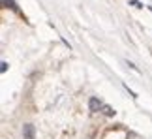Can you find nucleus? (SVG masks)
Wrapping results in <instances>:
<instances>
[{
  "label": "nucleus",
  "mask_w": 152,
  "mask_h": 139,
  "mask_svg": "<svg viewBox=\"0 0 152 139\" xmlns=\"http://www.w3.org/2000/svg\"><path fill=\"white\" fill-rule=\"evenodd\" d=\"M130 4H132V6H135V8H139V10L143 8V4L139 2V0H130Z\"/></svg>",
  "instance_id": "nucleus-5"
},
{
  "label": "nucleus",
  "mask_w": 152,
  "mask_h": 139,
  "mask_svg": "<svg viewBox=\"0 0 152 139\" xmlns=\"http://www.w3.org/2000/svg\"><path fill=\"white\" fill-rule=\"evenodd\" d=\"M0 70H2V73H4L6 70H8V62H2V68H0Z\"/></svg>",
  "instance_id": "nucleus-6"
},
{
  "label": "nucleus",
  "mask_w": 152,
  "mask_h": 139,
  "mask_svg": "<svg viewBox=\"0 0 152 139\" xmlns=\"http://www.w3.org/2000/svg\"><path fill=\"white\" fill-rule=\"evenodd\" d=\"M103 113L107 115V117H113L115 111H113V107H109V105H103Z\"/></svg>",
  "instance_id": "nucleus-4"
},
{
  "label": "nucleus",
  "mask_w": 152,
  "mask_h": 139,
  "mask_svg": "<svg viewBox=\"0 0 152 139\" xmlns=\"http://www.w3.org/2000/svg\"><path fill=\"white\" fill-rule=\"evenodd\" d=\"M2 4L6 6V8H11L13 11H17V13H19V8H17V4L13 2V0H2Z\"/></svg>",
  "instance_id": "nucleus-3"
},
{
  "label": "nucleus",
  "mask_w": 152,
  "mask_h": 139,
  "mask_svg": "<svg viewBox=\"0 0 152 139\" xmlns=\"http://www.w3.org/2000/svg\"><path fill=\"white\" fill-rule=\"evenodd\" d=\"M23 137L25 139H36V128H34V124L23 126Z\"/></svg>",
  "instance_id": "nucleus-1"
},
{
  "label": "nucleus",
  "mask_w": 152,
  "mask_h": 139,
  "mask_svg": "<svg viewBox=\"0 0 152 139\" xmlns=\"http://www.w3.org/2000/svg\"><path fill=\"white\" fill-rule=\"evenodd\" d=\"M88 107H90V111H92V113H96V111H100L103 105H102V102L98 100L96 96H92L90 100H88Z\"/></svg>",
  "instance_id": "nucleus-2"
}]
</instances>
